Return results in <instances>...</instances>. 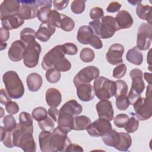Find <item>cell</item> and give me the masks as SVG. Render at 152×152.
Instances as JSON below:
<instances>
[{"label":"cell","instance_id":"obj_1","mask_svg":"<svg viewBox=\"0 0 152 152\" xmlns=\"http://www.w3.org/2000/svg\"><path fill=\"white\" fill-rule=\"evenodd\" d=\"M62 45H59L51 49L44 56L41 65L45 70L55 68L60 72H66L71 68V64L65 57Z\"/></svg>","mask_w":152,"mask_h":152},{"label":"cell","instance_id":"obj_2","mask_svg":"<svg viewBox=\"0 0 152 152\" xmlns=\"http://www.w3.org/2000/svg\"><path fill=\"white\" fill-rule=\"evenodd\" d=\"M5 90L12 99H20L24 93V87L18 74L14 71H8L2 76Z\"/></svg>","mask_w":152,"mask_h":152},{"label":"cell","instance_id":"obj_3","mask_svg":"<svg viewBox=\"0 0 152 152\" xmlns=\"http://www.w3.org/2000/svg\"><path fill=\"white\" fill-rule=\"evenodd\" d=\"M145 97H140L133 104L135 113L134 114L138 120L145 121L152 116L151 85L147 87Z\"/></svg>","mask_w":152,"mask_h":152},{"label":"cell","instance_id":"obj_4","mask_svg":"<svg viewBox=\"0 0 152 152\" xmlns=\"http://www.w3.org/2000/svg\"><path fill=\"white\" fill-rule=\"evenodd\" d=\"M93 88L98 99L108 100L115 96L116 86L115 81L100 76L94 80Z\"/></svg>","mask_w":152,"mask_h":152},{"label":"cell","instance_id":"obj_5","mask_svg":"<svg viewBox=\"0 0 152 152\" xmlns=\"http://www.w3.org/2000/svg\"><path fill=\"white\" fill-rule=\"evenodd\" d=\"M71 144V141L67 134L62 132L58 127L53 129L50 139V152L66 151Z\"/></svg>","mask_w":152,"mask_h":152},{"label":"cell","instance_id":"obj_6","mask_svg":"<svg viewBox=\"0 0 152 152\" xmlns=\"http://www.w3.org/2000/svg\"><path fill=\"white\" fill-rule=\"evenodd\" d=\"M41 50V46L36 41L26 45L23 56L24 64L30 68L35 67L38 64Z\"/></svg>","mask_w":152,"mask_h":152},{"label":"cell","instance_id":"obj_7","mask_svg":"<svg viewBox=\"0 0 152 152\" xmlns=\"http://www.w3.org/2000/svg\"><path fill=\"white\" fill-rule=\"evenodd\" d=\"M152 26L148 23H142L138 31L137 37V47L139 50L148 49L152 40Z\"/></svg>","mask_w":152,"mask_h":152},{"label":"cell","instance_id":"obj_8","mask_svg":"<svg viewBox=\"0 0 152 152\" xmlns=\"http://www.w3.org/2000/svg\"><path fill=\"white\" fill-rule=\"evenodd\" d=\"M100 75V71L95 66H88L80 70L74 77L73 83L75 87L82 84H88Z\"/></svg>","mask_w":152,"mask_h":152},{"label":"cell","instance_id":"obj_9","mask_svg":"<svg viewBox=\"0 0 152 152\" xmlns=\"http://www.w3.org/2000/svg\"><path fill=\"white\" fill-rule=\"evenodd\" d=\"M119 30L115 18L112 16L106 15L102 18L99 37L104 39H109Z\"/></svg>","mask_w":152,"mask_h":152},{"label":"cell","instance_id":"obj_10","mask_svg":"<svg viewBox=\"0 0 152 152\" xmlns=\"http://www.w3.org/2000/svg\"><path fill=\"white\" fill-rule=\"evenodd\" d=\"M20 7L17 12L23 20H30L37 17L39 9L36 1H20Z\"/></svg>","mask_w":152,"mask_h":152},{"label":"cell","instance_id":"obj_11","mask_svg":"<svg viewBox=\"0 0 152 152\" xmlns=\"http://www.w3.org/2000/svg\"><path fill=\"white\" fill-rule=\"evenodd\" d=\"M112 129L110 121L105 119L99 118L91 123L87 127V131L90 136L98 137H102Z\"/></svg>","mask_w":152,"mask_h":152},{"label":"cell","instance_id":"obj_12","mask_svg":"<svg viewBox=\"0 0 152 152\" xmlns=\"http://www.w3.org/2000/svg\"><path fill=\"white\" fill-rule=\"evenodd\" d=\"M124 50V47L121 44L115 43L112 45L106 55L107 61L113 65L122 64L123 62L122 55Z\"/></svg>","mask_w":152,"mask_h":152},{"label":"cell","instance_id":"obj_13","mask_svg":"<svg viewBox=\"0 0 152 152\" xmlns=\"http://www.w3.org/2000/svg\"><path fill=\"white\" fill-rule=\"evenodd\" d=\"M99 118L111 121L114 118V112L112 103L108 100H100L96 106Z\"/></svg>","mask_w":152,"mask_h":152},{"label":"cell","instance_id":"obj_14","mask_svg":"<svg viewBox=\"0 0 152 152\" xmlns=\"http://www.w3.org/2000/svg\"><path fill=\"white\" fill-rule=\"evenodd\" d=\"M26 45L21 40L13 42L8 51L9 58L14 62H18L23 59Z\"/></svg>","mask_w":152,"mask_h":152},{"label":"cell","instance_id":"obj_15","mask_svg":"<svg viewBox=\"0 0 152 152\" xmlns=\"http://www.w3.org/2000/svg\"><path fill=\"white\" fill-rule=\"evenodd\" d=\"M56 27L49 21L42 22L36 33V38L41 42H46L54 34Z\"/></svg>","mask_w":152,"mask_h":152},{"label":"cell","instance_id":"obj_16","mask_svg":"<svg viewBox=\"0 0 152 152\" xmlns=\"http://www.w3.org/2000/svg\"><path fill=\"white\" fill-rule=\"evenodd\" d=\"M130 77L132 79L131 89L141 94L145 88V84L142 79V72L138 68L132 69L129 72Z\"/></svg>","mask_w":152,"mask_h":152},{"label":"cell","instance_id":"obj_17","mask_svg":"<svg viewBox=\"0 0 152 152\" xmlns=\"http://www.w3.org/2000/svg\"><path fill=\"white\" fill-rule=\"evenodd\" d=\"M20 1L6 0L4 1L0 5L1 18L5 16L16 14L20 7Z\"/></svg>","mask_w":152,"mask_h":152},{"label":"cell","instance_id":"obj_18","mask_svg":"<svg viewBox=\"0 0 152 152\" xmlns=\"http://www.w3.org/2000/svg\"><path fill=\"white\" fill-rule=\"evenodd\" d=\"M74 126V116L66 112H60L58 119V127L64 132L68 134Z\"/></svg>","mask_w":152,"mask_h":152},{"label":"cell","instance_id":"obj_19","mask_svg":"<svg viewBox=\"0 0 152 152\" xmlns=\"http://www.w3.org/2000/svg\"><path fill=\"white\" fill-rule=\"evenodd\" d=\"M76 88L78 97L81 101L89 102L94 99L95 92L93 86L90 83L80 84Z\"/></svg>","mask_w":152,"mask_h":152},{"label":"cell","instance_id":"obj_20","mask_svg":"<svg viewBox=\"0 0 152 152\" xmlns=\"http://www.w3.org/2000/svg\"><path fill=\"white\" fill-rule=\"evenodd\" d=\"M18 125L21 128L23 134L33 133V117L26 112H22L19 115Z\"/></svg>","mask_w":152,"mask_h":152},{"label":"cell","instance_id":"obj_21","mask_svg":"<svg viewBox=\"0 0 152 152\" xmlns=\"http://www.w3.org/2000/svg\"><path fill=\"white\" fill-rule=\"evenodd\" d=\"M115 18L119 30L128 28L132 26L134 23L132 16L125 10L119 11Z\"/></svg>","mask_w":152,"mask_h":152},{"label":"cell","instance_id":"obj_22","mask_svg":"<svg viewBox=\"0 0 152 152\" xmlns=\"http://www.w3.org/2000/svg\"><path fill=\"white\" fill-rule=\"evenodd\" d=\"M1 20L2 27L8 30L18 28L24 23V20L17 14L5 16L1 18Z\"/></svg>","mask_w":152,"mask_h":152},{"label":"cell","instance_id":"obj_23","mask_svg":"<svg viewBox=\"0 0 152 152\" xmlns=\"http://www.w3.org/2000/svg\"><path fill=\"white\" fill-rule=\"evenodd\" d=\"M46 102L50 107H58L62 101V95L61 92L55 88H49L45 94Z\"/></svg>","mask_w":152,"mask_h":152},{"label":"cell","instance_id":"obj_24","mask_svg":"<svg viewBox=\"0 0 152 152\" xmlns=\"http://www.w3.org/2000/svg\"><path fill=\"white\" fill-rule=\"evenodd\" d=\"M19 147L25 152H34L36 150V144L33 134H23L19 143Z\"/></svg>","mask_w":152,"mask_h":152},{"label":"cell","instance_id":"obj_25","mask_svg":"<svg viewBox=\"0 0 152 152\" xmlns=\"http://www.w3.org/2000/svg\"><path fill=\"white\" fill-rule=\"evenodd\" d=\"M59 111L66 112L75 117L81 114L83 111V107L77 100L72 99L65 103L61 107Z\"/></svg>","mask_w":152,"mask_h":152},{"label":"cell","instance_id":"obj_26","mask_svg":"<svg viewBox=\"0 0 152 152\" xmlns=\"http://www.w3.org/2000/svg\"><path fill=\"white\" fill-rule=\"evenodd\" d=\"M27 86L28 90L32 92H36L38 91L43 83L42 77L36 72L30 74L26 78Z\"/></svg>","mask_w":152,"mask_h":152},{"label":"cell","instance_id":"obj_27","mask_svg":"<svg viewBox=\"0 0 152 152\" xmlns=\"http://www.w3.org/2000/svg\"><path fill=\"white\" fill-rule=\"evenodd\" d=\"M103 142L110 147L116 148L119 144L121 140L120 132H118L115 129H112L102 136Z\"/></svg>","mask_w":152,"mask_h":152},{"label":"cell","instance_id":"obj_28","mask_svg":"<svg viewBox=\"0 0 152 152\" xmlns=\"http://www.w3.org/2000/svg\"><path fill=\"white\" fill-rule=\"evenodd\" d=\"M93 35L94 33L89 26H82L78 28L77 39L80 43L87 45Z\"/></svg>","mask_w":152,"mask_h":152},{"label":"cell","instance_id":"obj_29","mask_svg":"<svg viewBox=\"0 0 152 152\" xmlns=\"http://www.w3.org/2000/svg\"><path fill=\"white\" fill-rule=\"evenodd\" d=\"M126 60L131 64L140 65L143 61V55L137 46L128 50L126 55Z\"/></svg>","mask_w":152,"mask_h":152},{"label":"cell","instance_id":"obj_30","mask_svg":"<svg viewBox=\"0 0 152 152\" xmlns=\"http://www.w3.org/2000/svg\"><path fill=\"white\" fill-rule=\"evenodd\" d=\"M137 15L142 20H146L151 25V7L148 5H143L140 2L136 8Z\"/></svg>","mask_w":152,"mask_h":152},{"label":"cell","instance_id":"obj_31","mask_svg":"<svg viewBox=\"0 0 152 152\" xmlns=\"http://www.w3.org/2000/svg\"><path fill=\"white\" fill-rule=\"evenodd\" d=\"M51 132L50 131H42L39 135L40 148L43 152H50V139Z\"/></svg>","mask_w":152,"mask_h":152},{"label":"cell","instance_id":"obj_32","mask_svg":"<svg viewBox=\"0 0 152 152\" xmlns=\"http://www.w3.org/2000/svg\"><path fill=\"white\" fill-rule=\"evenodd\" d=\"M91 123L90 119L85 116H76L74 117L73 129L75 131H82L87 129L88 125Z\"/></svg>","mask_w":152,"mask_h":152},{"label":"cell","instance_id":"obj_33","mask_svg":"<svg viewBox=\"0 0 152 152\" xmlns=\"http://www.w3.org/2000/svg\"><path fill=\"white\" fill-rule=\"evenodd\" d=\"M121 140L119 144L115 148L119 151H126L129 150L132 144V138L131 135L127 132H120Z\"/></svg>","mask_w":152,"mask_h":152},{"label":"cell","instance_id":"obj_34","mask_svg":"<svg viewBox=\"0 0 152 152\" xmlns=\"http://www.w3.org/2000/svg\"><path fill=\"white\" fill-rule=\"evenodd\" d=\"M36 31L31 28L26 27L20 31V39L26 45L32 43L36 39Z\"/></svg>","mask_w":152,"mask_h":152},{"label":"cell","instance_id":"obj_35","mask_svg":"<svg viewBox=\"0 0 152 152\" xmlns=\"http://www.w3.org/2000/svg\"><path fill=\"white\" fill-rule=\"evenodd\" d=\"M74 21L71 17L62 14L59 24V28L65 31H71L74 28Z\"/></svg>","mask_w":152,"mask_h":152},{"label":"cell","instance_id":"obj_36","mask_svg":"<svg viewBox=\"0 0 152 152\" xmlns=\"http://www.w3.org/2000/svg\"><path fill=\"white\" fill-rule=\"evenodd\" d=\"M61 72L55 68H50L46 71L45 77L48 82L50 83H56L61 78Z\"/></svg>","mask_w":152,"mask_h":152},{"label":"cell","instance_id":"obj_37","mask_svg":"<svg viewBox=\"0 0 152 152\" xmlns=\"http://www.w3.org/2000/svg\"><path fill=\"white\" fill-rule=\"evenodd\" d=\"M116 88L115 94V98L120 96H126L128 93V87L126 83L122 80H118L115 81Z\"/></svg>","mask_w":152,"mask_h":152},{"label":"cell","instance_id":"obj_38","mask_svg":"<svg viewBox=\"0 0 152 152\" xmlns=\"http://www.w3.org/2000/svg\"><path fill=\"white\" fill-rule=\"evenodd\" d=\"M95 57L94 51L88 48H83L80 53V58L84 62H90L93 61Z\"/></svg>","mask_w":152,"mask_h":152},{"label":"cell","instance_id":"obj_39","mask_svg":"<svg viewBox=\"0 0 152 152\" xmlns=\"http://www.w3.org/2000/svg\"><path fill=\"white\" fill-rule=\"evenodd\" d=\"M32 117L36 121H41L48 117V112L45 107L39 106L34 108L31 112Z\"/></svg>","mask_w":152,"mask_h":152},{"label":"cell","instance_id":"obj_40","mask_svg":"<svg viewBox=\"0 0 152 152\" xmlns=\"http://www.w3.org/2000/svg\"><path fill=\"white\" fill-rule=\"evenodd\" d=\"M4 128L7 131H12L17 126V122L12 115H8L4 116L3 119Z\"/></svg>","mask_w":152,"mask_h":152},{"label":"cell","instance_id":"obj_41","mask_svg":"<svg viewBox=\"0 0 152 152\" xmlns=\"http://www.w3.org/2000/svg\"><path fill=\"white\" fill-rule=\"evenodd\" d=\"M54 122L55 121L53 120L52 118L48 116V117L45 119L38 122V125L42 131L50 132L55 127Z\"/></svg>","mask_w":152,"mask_h":152},{"label":"cell","instance_id":"obj_42","mask_svg":"<svg viewBox=\"0 0 152 152\" xmlns=\"http://www.w3.org/2000/svg\"><path fill=\"white\" fill-rule=\"evenodd\" d=\"M50 7H51L48 5H45L39 8L37 14V17L42 23L48 21L49 16L51 11Z\"/></svg>","mask_w":152,"mask_h":152},{"label":"cell","instance_id":"obj_43","mask_svg":"<svg viewBox=\"0 0 152 152\" xmlns=\"http://www.w3.org/2000/svg\"><path fill=\"white\" fill-rule=\"evenodd\" d=\"M139 126V121L134 116L129 118L124 128L128 133H133L135 132Z\"/></svg>","mask_w":152,"mask_h":152},{"label":"cell","instance_id":"obj_44","mask_svg":"<svg viewBox=\"0 0 152 152\" xmlns=\"http://www.w3.org/2000/svg\"><path fill=\"white\" fill-rule=\"evenodd\" d=\"M129 104L130 103L127 95L120 96L116 97V106L119 110H125L128 108Z\"/></svg>","mask_w":152,"mask_h":152},{"label":"cell","instance_id":"obj_45","mask_svg":"<svg viewBox=\"0 0 152 152\" xmlns=\"http://www.w3.org/2000/svg\"><path fill=\"white\" fill-rule=\"evenodd\" d=\"M85 7V1L82 0H74L72 2L71 5V11L76 14L82 13L84 11Z\"/></svg>","mask_w":152,"mask_h":152},{"label":"cell","instance_id":"obj_46","mask_svg":"<svg viewBox=\"0 0 152 152\" xmlns=\"http://www.w3.org/2000/svg\"><path fill=\"white\" fill-rule=\"evenodd\" d=\"M61 15L62 14H60L55 10H51L49 16L48 21L55 27H59Z\"/></svg>","mask_w":152,"mask_h":152},{"label":"cell","instance_id":"obj_47","mask_svg":"<svg viewBox=\"0 0 152 152\" xmlns=\"http://www.w3.org/2000/svg\"><path fill=\"white\" fill-rule=\"evenodd\" d=\"M129 118V117L126 114L120 113L115 117L113 123L118 128H124Z\"/></svg>","mask_w":152,"mask_h":152},{"label":"cell","instance_id":"obj_48","mask_svg":"<svg viewBox=\"0 0 152 152\" xmlns=\"http://www.w3.org/2000/svg\"><path fill=\"white\" fill-rule=\"evenodd\" d=\"M126 66L125 64L118 65L113 70V77L117 79L122 78L126 72Z\"/></svg>","mask_w":152,"mask_h":152},{"label":"cell","instance_id":"obj_49","mask_svg":"<svg viewBox=\"0 0 152 152\" xmlns=\"http://www.w3.org/2000/svg\"><path fill=\"white\" fill-rule=\"evenodd\" d=\"M63 51L65 54L69 55H74L78 52L77 46L72 43H65L62 45Z\"/></svg>","mask_w":152,"mask_h":152},{"label":"cell","instance_id":"obj_50","mask_svg":"<svg viewBox=\"0 0 152 152\" xmlns=\"http://www.w3.org/2000/svg\"><path fill=\"white\" fill-rule=\"evenodd\" d=\"M103 10L100 7H94L90 11V17L94 20H99L103 17Z\"/></svg>","mask_w":152,"mask_h":152},{"label":"cell","instance_id":"obj_51","mask_svg":"<svg viewBox=\"0 0 152 152\" xmlns=\"http://www.w3.org/2000/svg\"><path fill=\"white\" fill-rule=\"evenodd\" d=\"M5 109L9 114L15 115L18 112L19 106L15 102L11 100L6 104Z\"/></svg>","mask_w":152,"mask_h":152},{"label":"cell","instance_id":"obj_52","mask_svg":"<svg viewBox=\"0 0 152 152\" xmlns=\"http://www.w3.org/2000/svg\"><path fill=\"white\" fill-rule=\"evenodd\" d=\"M88 44L96 49H100L103 46V43L100 37L96 35H93L88 42Z\"/></svg>","mask_w":152,"mask_h":152},{"label":"cell","instance_id":"obj_53","mask_svg":"<svg viewBox=\"0 0 152 152\" xmlns=\"http://www.w3.org/2000/svg\"><path fill=\"white\" fill-rule=\"evenodd\" d=\"M11 97L9 96L8 92L4 88L1 89L0 91V102L4 105H6L9 102L11 101Z\"/></svg>","mask_w":152,"mask_h":152},{"label":"cell","instance_id":"obj_54","mask_svg":"<svg viewBox=\"0 0 152 152\" xmlns=\"http://www.w3.org/2000/svg\"><path fill=\"white\" fill-rule=\"evenodd\" d=\"M128 96V100H129V103L130 104H133L138 99H140L141 96V94L137 93V91L131 89L129 93H128V95L127 96Z\"/></svg>","mask_w":152,"mask_h":152},{"label":"cell","instance_id":"obj_55","mask_svg":"<svg viewBox=\"0 0 152 152\" xmlns=\"http://www.w3.org/2000/svg\"><path fill=\"white\" fill-rule=\"evenodd\" d=\"M121 7V4L116 1L110 2L106 8V11L108 12H116L119 11Z\"/></svg>","mask_w":152,"mask_h":152},{"label":"cell","instance_id":"obj_56","mask_svg":"<svg viewBox=\"0 0 152 152\" xmlns=\"http://www.w3.org/2000/svg\"><path fill=\"white\" fill-rule=\"evenodd\" d=\"M54 8L57 10H63L67 6L69 1H52Z\"/></svg>","mask_w":152,"mask_h":152},{"label":"cell","instance_id":"obj_57","mask_svg":"<svg viewBox=\"0 0 152 152\" xmlns=\"http://www.w3.org/2000/svg\"><path fill=\"white\" fill-rule=\"evenodd\" d=\"M48 113L55 122H58V119L59 116V110H58L55 107H50L48 110Z\"/></svg>","mask_w":152,"mask_h":152},{"label":"cell","instance_id":"obj_58","mask_svg":"<svg viewBox=\"0 0 152 152\" xmlns=\"http://www.w3.org/2000/svg\"><path fill=\"white\" fill-rule=\"evenodd\" d=\"M9 37H10L9 30L3 27H1L0 28L1 43H5V42L8 40Z\"/></svg>","mask_w":152,"mask_h":152},{"label":"cell","instance_id":"obj_59","mask_svg":"<svg viewBox=\"0 0 152 152\" xmlns=\"http://www.w3.org/2000/svg\"><path fill=\"white\" fill-rule=\"evenodd\" d=\"M67 152H70V151H84L83 148H82L81 146L76 144H71L66 149Z\"/></svg>","mask_w":152,"mask_h":152},{"label":"cell","instance_id":"obj_60","mask_svg":"<svg viewBox=\"0 0 152 152\" xmlns=\"http://www.w3.org/2000/svg\"><path fill=\"white\" fill-rule=\"evenodd\" d=\"M144 78L145 80L149 83V84H151V74L150 73H147L145 72L144 74Z\"/></svg>","mask_w":152,"mask_h":152},{"label":"cell","instance_id":"obj_61","mask_svg":"<svg viewBox=\"0 0 152 152\" xmlns=\"http://www.w3.org/2000/svg\"><path fill=\"white\" fill-rule=\"evenodd\" d=\"M128 2H129V3H131L132 5H138V4H140V2H141V1H128Z\"/></svg>","mask_w":152,"mask_h":152},{"label":"cell","instance_id":"obj_62","mask_svg":"<svg viewBox=\"0 0 152 152\" xmlns=\"http://www.w3.org/2000/svg\"><path fill=\"white\" fill-rule=\"evenodd\" d=\"M7 43L5 42V43H1V48H0V50H4V49H5L7 48Z\"/></svg>","mask_w":152,"mask_h":152}]
</instances>
